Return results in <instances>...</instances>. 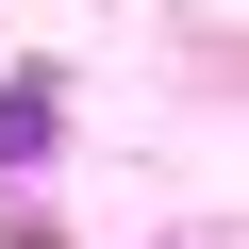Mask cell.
Instances as JSON below:
<instances>
[{
    "label": "cell",
    "instance_id": "6da1fadb",
    "mask_svg": "<svg viewBox=\"0 0 249 249\" xmlns=\"http://www.w3.org/2000/svg\"><path fill=\"white\" fill-rule=\"evenodd\" d=\"M50 116H67L50 83H0V166H34V150H50Z\"/></svg>",
    "mask_w": 249,
    "mask_h": 249
}]
</instances>
